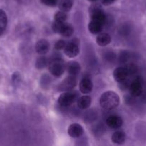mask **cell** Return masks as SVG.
Segmentation results:
<instances>
[{
	"label": "cell",
	"instance_id": "6da1fadb",
	"mask_svg": "<svg viewBox=\"0 0 146 146\" xmlns=\"http://www.w3.org/2000/svg\"><path fill=\"white\" fill-rule=\"evenodd\" d=\"M120 104V97L114 91H106L103 93L100 98V106L104 110L110 111L118 106Z\"/></svg>",
	"mask_w": 146,
	"mask_h": 146
},
{
	"label": "cell",
	"instance_id": "7a4b0ae2",
	"mask_svg": "<svg viewBox=\"0 0 146 146\" xmlns=\"http://www.w3.org/2000/svg\"><path fill=\"white\" fill-rule=\"evenodd\" d=\"M49 70L52 75L56 77H60L64 74V71L66 70V66L64 65L61 58L59 57H54L50 61Z\"/></svg>",
	"mask_w": 146,
	"mask_h": 146
},
{
	"label": "cell",
	"instance_id": "3957f363",
	"mask_svg": "<svg viewBox=\"0 0 146 146\" xmlns=\"http://www.w3.org/2000/svg\"><path fill=\"white\" fill-rule=\"evenodd\" d=\"M90 14L91 21H94L102 24L106 21V15L99 4H92L90 7Z\"/></svg>",
	"mask_w": 146,
	"mask_h": 146
},
{
	"label": "cell",
	"instance_id": "277c9868",
	"mask_svg": "<svg viewBox=\"0 0 146 146\" xmlns=\"http://www.w3.org/2000/svg\"><path fill=\"white\" fill-rule=\"evenodd\" d=\"M143 78L140 76H136V78L130 83L129 86V91H130V95L133 97H139L141 95L143 91Z\"/></svg>",
	"mask_w": 146,
	"mask_h": 146
},
{
	"label": "cell",
	"instance_id": "5b68a950",
	"mask_svg": "<svg viewBox=\"0 0 146 146\" xmlns=\"http://www.w3.org/2000/svg\"><path fill=\"white\" fill-rule=\"evenodd\" d=\"M77 98V95L74 92L65 91L58 98V104L60 106L67 107L74 103Z\"/></svg>",
	"mask_w": 146,
	"mask_h": 146
},
{
	"label": "cell",
	"instance_id": "8992f818",
	"mask_svg": "<svg viewBox=\"0 0 146 146\" xmlns=\"http://www.w3.org/2000/svg\"><path fill=\"white\" fill-rule=\"evenodd\" d=\"M77 78L74 76L70 75L66 77L58 86V89L60 91H70L72 90L77 85Z\"/></svg>",
	"mask_w": 146,
	"mask_h": 146
},
{
	"label": "cell",
	"instance_id": "52a82bcc",
	"mask_svg": "<svg viewBox=\"0 0 146 146\" xmlns=\"http://www.w3.org/2000/svg\"><path fill=\"white\" fill-rule=\"evenodd\" d=\"M64 52L65 55L69 58H72L77 56L80 52L78 41L77 39H74L67 44L65 48H64Z\"/></svg>",
	"mask_w": 146,
	"mask_h": 146
},
{
	"label": "cell",
	"instance_id": "ba28073f",
	"mask_svg": "<svg viewBox=\"0 0 146 146\" xmlns=\"http://www.w3.org/2000/svg\"><path fill=\"white\" fill-rule=\"evenodd\" d=\"M128 76L129 74L126 67H117L113 71V78L118 83L124 81Z\"/></svg>",
	"mask_w": 146,
	"mask_h": 146
},
{
	"label": "cell",
	"instance_id": "9c48e42d",
	"mask_svg": "<svg viewBox=\"0 0 146 146\" xmlns=\"http://www.w3.org/2000/svg\"><path fill=\"white\" fill-rule=\"evenodd\" d=\"M80 91L83 94H88L92 91L93 84L89 77H84L80 82Z\"/></svg>",
	"mask_w": 146,
	"mask_h": 146
},
{
	"label": "cell",
	"instance_id": "30bf717a",
	"mask_svg": "<svg viewBox=\"0 0 146 146\" xmlns=\"http://www.w3.org/2000/svg\"><path fill=\"white\" fill-rule=\"evenodd\" d=\"M50 43L45 39H40L36 43L35 49L36 51L40 55H44L47 54L50 51Z\"/></svg>",
	"mask_w": 146,
	"mask_h": 146
},
{
	"label": "cell",
	"instance_id": "8fae6325",
	"mask_svg": "<svg viewBox=\"0 0 146 146\" xmlns=\"http://www.w3.org/2000/svg\"><path fill=\"white\" fill-rule=\"evenodd\" d=\"M123 121L122 118L120 116L116 115H110L106 120V123H107V126L113 128V129L120 128L123 125Z\"/></svg>",
	"mask_w": 146,
	"mask_h": 146
},
{
	"label": "cell",
	"instance_id": "7c38bea8",
	"mask_svg": "<svg viewBox=\"0 0 146 146\" xmlns=\"http://www.w3.org/2000/svg\"><path fill=\"white\" fill-rule=\"evenodd\" d=\"M83 133V128L78 123L71 124L68 128V134L72 138H80Z\"/></svg>",
	"mask_w": 146,
	"mask_h": 146
},
{
	"label": "cell",
	"instance_id": "4fadbf2b",
	"mask_svg": "<svg viewBox=\"0 0 146 146\" xmlns=\"http://www.w3.org/2000/svg\"><path fill=\"white\" fill-rule=\"evenodd\" d=\"M80 69H81V68H80V64L76 62V61H71V62L68 63L66 66V70H67L69 75L76 76L80 74Z\"/></svg>",
	"mask_w": 146,
	"mask_h": 146
},
{
	"label": "cell",
	"instance_id": "5bb4252c",
	"mask_svg": "<svg viewBox=\"0 0 146 146\" xmlns=\"http://www.w3.org/2000/svg\"><path fill=\"white\" fill-rule=\"evenodd\" d=\"M91 103V97L87 95H84L77 99V106L80 109L85 110L90 106Z\"/></svg>",
	"mask_w": 146,
	"mask_h": 146
},
{
	"label": "cell",
	"instance_id": "9a60e30c",
	"mask_svg": "<svg viewBox=\"0 0 146 146\" xmlns=\"http://www.w3.org/2000/svg\"><path fill=\"white\" fill-rule=\"evenodd\" d=\"M97 44L100 46H105L111 41V37L107 33H100L96 38Z\"/></svg>",
	"mask_w": 146,
	"mask_h": 146
},
{
	"label": "cell",
	"instance_id": "2e32d148",
	"mask_svg": "<svg viewBox=\"0 0 146 146\" xmlns=\"http://www.w3.org/2000/svg\"><path fill=\"white\" fill-rule=\"evenodd\" d=\"M126 135L123 131H117L113 134L111 137V140L114 143L117 145H121L123 144L125 141Z\"/></svg>",
	"mask_w": 146,
	"mask_h": 146
},
{
	"label": "cell",
	"instance_id": "e0dca14e",
	"mask_svg": "<svg viewBox=\"0 0 146 146\" xmlns=\"http://www.w3.org/2000/svg\"><path fill=\"white\" fill-rule=\"evenodd\" d=\"M73 32H74V29H73L72 26L70 24L64 22V24H63V26L62 27L60 34H61L62 36L69 38V37H70L72 35Z\"/></svg>",
	"mask_w": 146,
	"mask_h": 146
},
{
	"label": "cell",
	"instance_id": "ac0fdd59",
	"mask_svg": "<svg viewBox=\"0 0 146 146\" xmlns=\"http://www.w3.org/2000/svg\"><path fill=\"white\" fill-rule=\"evenodd\" d=\"M88 29L93 34H100L102 29V24L94 21H91L88 24Z\"/></svg>",
	"mask_w": 146,
	"mask_h": 146
},
{
	"label": "cell",
	"instance_id": "d6986e66",
	"mask_svg": "<svg viewBox=\"0 0 146 146\" xmlns=\"http://www.w3.org/2000/svg\"><path fill=\"white\" fill-rule=\"evenodd\" d=\"M73 6L72 0H60L58 3V7L60 11L67 12L72 9Z\"/></svg>",
	"mask_w": 146,
	"mask_h": 146
},
{
	"label": "cell",
	"instance_id": "ffe728a7",
	"mask_svg": "<svg viewBox=\"0 0 146 146\" xmlns=\"http://www.w3.org/2000/svg\"><path fill=\"white\" fill-rule=\"evenodd\" d=\"M7 26V17L5 11L0 9V35L5 31Z\"/></svg>",
	"mask_w": 146,
	"mask_h": 146
},
{
	"label": "cell",
	"instance_id": "44dd1931",
	"mask_svg": "<svg viewBox=\"0 0 146 146\" xmlns=\"http://www.w3.org/2000/svg\"><path fill=\"white\" fill-rule=\"evenodd\" d=\"M49 64V61L47 58L44 56H40V58H37V61H36V68L38 69H42V68H44L47 66Z\"/></svg>",
	"mask_w": 146,
	"mask_h": 146
},
{
	"label": "cell",
	"instance_id": "7402d4cb",
	"mask_svg": "<svg viewBox=\"0 0 146 146\" xmlns=\"http://www.w3.org/2000/svg\"><path fill=\"white\" fill-rule=\"evenodd\" d=\"M67 14L64 11H59L54 14V21H59V22H65L67 20Z\"/></svg>",
	"mask_w": 146,
	"mask_h": 146
},
{
	"label": "cell",
	"instance_id": "603a6c76",
	"mask_svg": "<svg viewBox=\"0 0 146 146\" xmlns=\"http://www.w3.org/2000/svg\"><path fill=\"white\" fill-rule=\"evenodd\" d=\"M126 68H127L129 76L135 75L137 72V71H138L137 66L135 65V64H130L126 66Z\"/></svg>",
	"mask_w": 146,
	"mask_h": 146
},
{
	"label": "cell",
	"instance_id": "cb8c5ba5",
	"mask_svg": "<svg viewBox=\"0 0 146 146\" xmlns=\"http://www.w3.org/2000/svg\"><path fill=\"white\" fill-rule=\"evenodd\" d=\"M64 23V22H59V21H54V23L52 24V30L54 31V32L60 34Z\"/></svg>",
	"mask_w": 146,
	"mask_h": 146
},
{
	"label": "cell",
	"instance_id": "d4e9b609",
	"mask_svg": "<svg viewBox=\"0 0 146 146\" xmlns=\"http://www.w3.org/2000/svg\"><path fill=\"white\" fill-rule=\"evenodd\" d=\"M66 45H67V43L64 41V40H59L57 42L55 43V45H54V48L56 50H62L65 48Z\"/></svg>",
	"mask_w": 146,
	"mask_h": 146
},
{
	"label": "cell",
	"instance_id": "484cf974",
	"mask_svg": "<svg viewBox=\"0 0 146 146\" xmlns=\"http://www.w3.org/2000/svg\"><path fill=\"white\" fill-rule=\"evenodd\" d=\"M41 2L44 5H47L48 7H55L58 4V0H40Z\"/></svg>",
	"mask_w": 146,
	"mask_h": 146
},
{
	"label": "cell",
	"instance_id": "4316f807",
	"mask_svg": "<svg viewBox=\"0 0 146 146\" xmlns=\"http://www.w3.org/2000/svg\"><path fill=\"white\" fill-rule=\"evenodd\" d=\"M139 97L140 98V100H141L142 102L146 104V91H143L141 95Z\"/></svg>",
	"mask_w": 146,
	"mask_h": 146
},
{
	"label": "cell",
	"instance_id": "83f0119b",
	"mask_svg": "<svg viewBox=\"0 0 146 146\" xmlns=\"http://www.w3.org/2000/svg\"><path fill=\"white\" fill-rule=\"evenodd\" d=\"M116 0H102V4H104V5H110L111 4H113V2H115Z\"/></svg>",
	"mask_w": 146,
	"mask_h": 146
},
{
	"label": "cell",
	"instance_id": "f1b7e54d",
	"mask_svg": "<svg viewBox=\"0 0 146 146\" xmlns=\"http://www.w3.org/2000/svg\"><path fill=\"white\" fill-rule=\"evenodd\" d=\"M88 1H97V0H88Z\"/></svg>",
	"mask_w": 146,
	"mask_h": 146
}]
</instances>
